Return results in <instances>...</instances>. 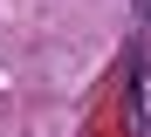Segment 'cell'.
I'll return each instance as SVG.
<instances>
[{
	"mask_svg": "<svg viewBox=\"0 0 151 137\" xmlns=\"http://www.w3.org/2000/svg\"><path fill=\"white\" fill-rule=\"evenodd\" d=\"M137 21H151V0H137Z\"/></svg>",
	"mask_w": 151,
	"mask_h": 137,
	"instance_id": "obj_1",
	"label": "cell"
}]
</instances>
